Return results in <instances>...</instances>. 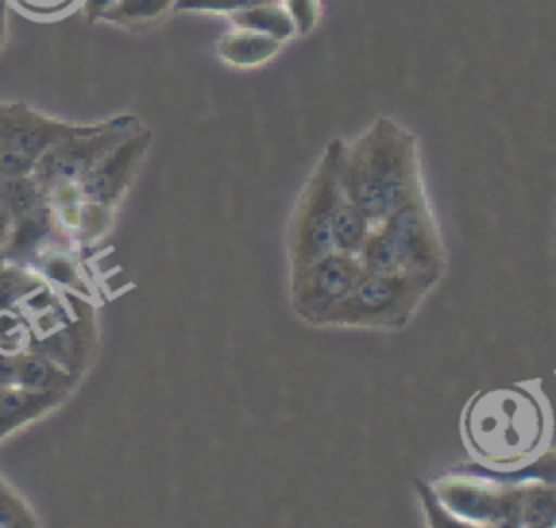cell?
<instances>
[{"label":"cell","mask_w":556,"mask_h":528,"mask_svg":"<svg viewBox=\"0 0 556 528\" xmlns=\"http://www.w3.org/2000/svg\"><path fill=\"white\" fill-rule=\"evenodd\" d=\"M526 502V517L530 524H545L547 519L556 517V487H534L528 489Z\"/></svg>","instance_id":"cell-22"},{"label":"cell","mask_w":556,"mask_h":528,"mask_svg":"<svg viewBox=\"0 0 556 528\" xmlns=\"http://www.w3.org/2000/svg\"><path fill=\"white\" fill-rule=\"evenodd\" d=\"M13 213H11V209L2 202V198H0V243L4 246L7 243V239H9V235H11V228H13Z\"/></svg>","instance_id":"cell-26"},{"label":"cell","mask_w":556,"mask_h":528,"mask_svg":"<svg viewBox=\"0 0 556 528\" xmlns=\"http://www.w3.org/2000/svg\"><path fill=\"white\" fill-rule=\"evenodd\" d=\"M113 211L115 209H109V206H102V204H93V202H85L83 226H80V232L76 237V243L85 246V243L98 241L109 230V224L113 222Z\"/></svg>","instance_id":"cell-20"},{"label":"cell","mask_w":556,"mask_h":528,"mask_svg":"<svg viewBox=\"0 0 556 528\" xmlns=\"http://www.w3.org/2000/svg\"><path fill=\"white\" fill-rule=\"evenodd\" d=\"M141 126V120L132 113L113 115L109 120L98 122V126L89 133L70 137L50 150H46L35 163L33 176L41 185V189H50L63 183L80 185L83 178L91 172V167L124 137Z\"/></svg>","instance_id":"cell-5"},{"label":"cell","mask_w":556,"mask_h":528,"mask_svg":"<svg viewBox=\"0 0 556 528\" xmlns=\"http://www.w3.org/2000/svg\"><path fill=\"white\" fill-rule=\"evenodd\" d=\"M9 35V0H0V50L7 43Z\"/></svg>","instance_id":"cell-27"},{"label":"cell","mask_w":556,"mask_h":528,"mask_svg":"<svg viewBox=\"0 0 556 528\" xmlns=\"http://www.w3.org/2000/svg\"><path fill=\"white\" fill-rule=\"evenodd\" d=\"M554 252H556V217H554Z\"/></svg>","instance_id":"cell-29"},{"label":"cell","mask_w":556,"mask_h":528,"mask_svg":"<svg viewBox=\"0 0 556 528\" xmlns=\"http://www.w3.org/2000/svg\"><path fill=\"white\" fill-rule=\"evenodd\" d=\"M39 519L28 502L0 476V528H35Z\"/></svg>","instance_id":"cell-19"},{"label":"cell","mask_w":556,"mask_h":528,"mask_svg":"<svg viewBox=\"0 0 556 528\" xmlns=\"http://www.w3.org/2000/svg\"><path fill=\"white\" fill-rule=\"evenodd\" d=\"M70 398L67 391H41L17 382L0 385V443L22 426L43 417Z\"/></svg>","instance_id":"cell-10"},{"label":"cell","mask_w":556,"mask_h":528,"mask_svg":"<svg viewBox=\"0 0 556 528\" xmlns=\"http://www.w3.org/2000/svg\"><path fill=\"white\" fill-rule=\"evenodd\" d=\"M33 343V324L20 309L0 311V354L15 356Z\"/></svg>","instance_id":"cell-18"},{"label":"cell","mask_w":556,"mask_h":528,"mask_svg":"<svg viewBox=\"0 0 556 528\" xmlns=\"http://www.w3.org/2000/svg\"><path fill=\"white\" fill-rule=\"evenodd\" d=\"M282 43L285 41L276 37L232 26L217 39L215 50L219 61H224L226 65L237 70H252L269 63L280 52Z\"/></svg>","instance_id":"cell-11"},{"label":"cell","mask_w":556,"mask_h":528,"mask_svg":"<svg viewBox=\"0 0 556 528\" xmlns=\"http://www.w3.org/2000/svg\"><path fill=\"white\" fill-rule=\"evenodd\" d=\"M439 282L424 276L365 272L319 328L402 330Z\"/></svg>","instance_id":"cell-4"},{"label":"cell","mask_w":556,"mask_h":528,"mask_svg":"<svg viewBox=\"0 0 556 528\" xmlns=\"http://www.w3.org/2000/svg\"><path fill=\"white\" fill-rule=\"evenodd\" d=\"M258 2H269V0H174V11L232 15L241 9H248Z\"/></svg>","instance_id":"cell-23"},{"label":"cell","mask_w":556,"mask_h":528,"mask_svg":"<svg viewBox=\"0 0 556 528\" xmlns=\"http://www.w3.org/2000/svg\"><path fill=\"white\" fill-rule=\"evenodd\" d=\"M80 376L67 372L46 354L37 350H24L15 356V380L17 385L41 389V391H67L76 387Z\"/></svg>","instance_id":"cell-12"},{"label":"cell","mask_w":556,"mask_h":528,"mask_svg":"<svg viewBox=\"0 0 556 528\" xmlns=\"http://www.w3.org/2000/svg\"><path fill=\"white\" fill-rule=\"evenodd\" d=\"M174 9V0H115L100 22H109L122 28H143Z\"/></svg>","instance_id":"cell-15"},{"label":"cell","mask_w":556,"mask_h":528,"mask_svg":"<svg viewBox=\"0 0 556 528\" xmlns=\"http://www.w3.org/2000/svg\"><path fill=\"white\" fill-rule=\"evenodd\" d=\"M96 126L98 122L76 124L52 117L22 100H0V148L11 150L33 163H37L39 156L52 146L89 133Z\"/></svg>","instance_id":"cell-8"},{"label":"cell","mask_w":556,"mask_h":528,"mask_svg":"<svg viewBox=\"0 0 556 528\" xmlns=\"http://www.w3.org/2000/svg\"><path fill=\"white\" fill-rule=\"evenodd\" d=\"M374 226L376 224L343 196L332 219V248L358 256Z\"/></svg>","instance_id":"cell-14"},{"label":"cell","mask_w":556,"mask_h":528,"mask_svg":"<svg viewBox=\"0 0 556 528\" xmlns=\"http://www.w3.org/2000/svg\"><path fill=\"white\" fill-rule=\"evenodd\" d=\"M280 2L295 26V37L311 35L317 28L321 20V0H280Z\"/></svg>","instance_id":"cell-21"},{"label":"cell","mask_w":556,"mask_h":528,"mask_svg":"<svg viewBox=\"0 0 556 528\" xmlns=\"http://www.w3.org/2000/svg\"><path fill=\"white\" fill-rule=\"evenodd\" d=\"M0 198L11 209L13 217L46 202V193L33 174L0 176Z\"/></svg>","instance_id":"cell-17"},{"label":"cell","mask_w":556,"mask_h":528,"mask_svg":"<svg viewBox=\"0 0 556 528\" xmlns=\"http://www.w3.org/2000/svg\"><path fill=\"white\" fill-rule=\"evenodd\" d=\"M493 398L491 404L495 406V413L486 404L480 411V426L476 424L469 428V435L476 439V445L482 448L480 452L493 461H515L539 439L541 415L526 395L493 393Z\"/></svg>","instance_id":"cell-7"},{"label":"cell","mask_w":556,"mask_h":528,"mask_svg":"<svg viewBox=\"0 0 556 528\" xmlns=\"http://www.w3.org/2000/svg\"><path fill=\"white\" fill-rule=\"evenodd\" d=\"M361 274L363 265L356 254L339 250L324 254L289 278L293 313L311 326H321L328 313L350 293Z\"/></svg>","instance_id":"cell-6"},{"label":"cell","mask_w":556,"mask_h":528,"mask_svg":"<svg viewBox=\"0 0 556 528\" xmlns=\"http://www.w3.org/2000/svg\"><path fill=\"white\" fill-rule=\"evenodd\" d=\"M343 148L345 139L341 137L326 143L293 204L287 226V259L291 276L334 250L332 219L345 196L341 185Z\"/></svg>","instance_id":"cell-3"},{"label":"cell","mask_w":556,"mask_h":528,"mask_svg":"<svg viewBox=\"0 0 556 528\" xmlns=\"http://www.w3.org/2000/svg\"><path fill=\"white\" fill-rule=\"evenodd\" d=\"M80 0H9V4H15L22 13L35 17V20H54L72 11V7Z\"/></svg>","instance_id":"cell-24"},{"label":"cell","mask_w":556,"mask_h":528,"mask_svg":"<svg viewBox=\"0 0 556 528\" xmlns=\"http://www.w3.org/2000/svg\"><path fill=\"white\" fill-rule=\"evenodd\" d=\"M43 282L46 278L37 269L7 261L0 267V311L20 309L22 302Z\"/></svg>","instance_id":"cell-16"},{"label":"cell","mask_w":556,"mask_h":528,"mask_svg":"<svg viewBox=\"0 0 556 528\" xmlns=\"http://www.w3.org/2000/svg\"><path fill=\"white\" fill-rule=\"evenodd\" d=\"M152 146V133L143 126L113 146L83 178L80 191L87 202L115 209L130 183L135 180L148 150Z\"/></svg>","instance_id":"cell-9"},{"label":"cell","mask_w":556,"mask_h":528,"mask_svg":"<svg viewBox=\"0 0 556 528\" xmlns=\"http://www.w3.org/2000/svg\"><path fill=\"white\" fill-rule=\"evenodd\" d=\"M230 24L235 28H245L254 33H263L269 37H276L280 41L293 39L295 37V26L282 7L280 0H269V2H258L248 9H241L232 15H228Z\"/></svg>","instance_id":"cell-13"},{"label":"cell","mask_w":556,"mask_h":528,"mask_svg":"<svg viewBox=\"0 0 556 528\" xmlns=\"http://www.w3.org/2000/svg\"><path fill=\"white\" fill-rule=\"evenodd\" d=\"M115 0H83V11H85V17L89 24L93 22H100L102 15L113 7Z\"/></svg>","instance_id":"cell-25"},{"label":"cell","mask_w":556,"mask_h":528,"mask_svg":"<svg viewBox=\"0 0 556 528\" xmlns=\"http://www.w3.org/2000/svg\"><path fill=\"white\" fill-rule=\"evenodd\" d=\"M7 263V252H4V246L0 243V267Z\"/></svg>","instance_id":"cell-28"},{"label":"cell","mask_w":556,"mask_h":528,"mask_svg":"<svg viewBox=\"0 0 556 528\" xmlns=\"http://www.w3.org/2000/svg\"><path fill=\"white\" fill-rule=\"evenodd\" d=\"M341 185L374 224L426 193L419 141L397 120L380 115L354 139H345Z\"/></svg>","instance_id":"cell-1"},{"label":"cell","mask_w":556,"mask_h":528,"mask_svg":"<svg viewBox=\"0 0 556 528\" xmlns=\"http://www.w3.org/2000/svg\"><path fill=\"white\" fill-rule=\"evenodd\" d=\"M358 259L365 272L424 276L439 282L445 272V243L428 193L378 222Z\"/></svg>","instance_id":"cell-2"}]
</instances>
